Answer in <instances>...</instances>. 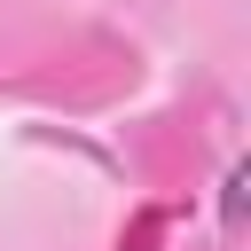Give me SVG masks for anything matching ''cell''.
Wrapping results in <instances>:
<instances>
[{"mask_svg":"<svg viewBox=\"0 0 251 251\" xmlns=\"http://www.w3.org/2000/svg\"><path fill=\"white\" fill-rule=\"evenodd\" d=\"M243 220H251V165L235 157V165H227V180H220V227H227V235H243Z\"/></svg>","mask_w":251,"mask_h":251,"instance_id":"cell-1","label":"cell"}]
</instances>
